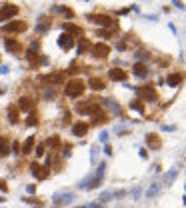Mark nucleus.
I'll return each mask as SVG.
<instances>
[{
	"mask_svg": "<svg viewBox=\"0 0 186 208\" xmlns=\"http://www.w3.org/2000/svg\"><path fill=\"white\" fill-rule=\"evenodd\" d=\"M106 76H108V80H112V82H126V80H128V72H126L124 68H120V66H112V68L106 72Z\"/></svg>",
	"mask_w": 186,
	"mask_h": 208,
	"instance_id": "nucleus-15",
	"label": "nucleus"
},
{
	"mask_svg": "<svg viewBox=\"0 0 186 208\" xmlns=\"http://www.w3.org/2000/svg\"><path fill=\"white\" fill-rule=\"evenodd\" d=\"M28 30V22L26 20H8L4 26H0V32L6 36H16Z\"/></svg>",
	"mask_w": 186,
	"mask_h": 208,
	"instance_id": "nucleus-6",
	"label": "nucleus"
},
{
	"mask_svg": "<svg viewBox=\"0 0 186 208\" xmlns=\"http://www.w3.org/2000/svg\"><path fill=\"white\" fill-rule=\"evenodd\" d=\"M108 136H110V134H108V132H106V130H102V132H100V136H98V140H100V142H104V144H106V142H108Z\"/></svg>",
	"mask_w": 186,
	"mask_h": 208,
	"instance_id": "nucleus-47",
	"label": "nucleus"
},
{
	"mask_svg": "<svg viewBox=\"0 0 186 208\" xmlns=\"http://www.w3.org/2000/svg\"><path fill=\"white\" fill-rule=\"evenodd\" d=\"M110 52H112V48H110V44H106V42H94L92 48H90V58L92 60H106L108 56H110Z\"/></svg>",
	"mask_w": 186,
	"mask_h": 208,
	"instance_id": "nucleus-7",
	"label": "nucleus"
},
{
	"mask_svg": "<svg viewBox=\"0 0 186 208\" xmlns=\"http://www.w3.org/2000/svg\"><path fill=\"white\" fill-rule=\"evenodd\" d=\"M46 154V146H44V142H38L36 146H34V156L36 158H42Z\"/></svg>",
	"mask_w": 186,
	"mask_h": 208,
	"instance_id": "nucleus-39",
	"label": "nucleus"
},
{
	"mask_svg": "<svg viewBox=\"0 0 186 208\" xmlns=\"http://www.w3.org/2000/svg\"><path fill=\"white\" fill-rule=\"evenodd\" d=\"M86 90H88L86 82H84L82 78H78V76L68 78V80L64 82V96L70 98V100H78V98H82Z\"/></svg>",
	"mask_w": 186,
	"mask_h": 208,
	"instance_id": "nucleus-1",
	"label": "nucleus"
},
{
	"mask_svg": "<svg viewBox=\"0 0 186 208\" xmlns=\"http://www.w3.org/2000/svg\"><path fill=\"white\" fill-rule=\"evenodd\" d=\"M86 86H88L92 92H104L108 84H106V78H102V76H96V74H92V76L88 78Z\"/></svg>",
	"mask_w": 186,
	"mask_h": 208,
	"instance_id": "nucleus-17",
	"label": "nucleus"
},
{
	"mask_svg": "<svg viewBox=\"0 0 186 208\" xmlns=\"http://www.w3.org/2000/svg\"><path fill=\"white\" fill-rule=\"evenodd\" d=\"M26 190H28V194H34V192H36V184H28Z\"/></svg>",
	"mask_w": 186,
	"mask_h": 208,
	"instance_id": "nucleus-53",
	"label": "nucleus"
},
{
	"mask_svg": "<svg viewBox=\"0 0 186 208\" xmlns=\"http://www.w3.org/2000/svg\"><path fill=\"white\" fill-rule=\"evenodd\" d=\"M28 170H30V174H32L36 180H46V178H50V168H48L46 164L36 162V160H32V162L28 164Z\"/></svg>",
	"mask_w": 186,
	"mask_h": 208,
	"instance_id": "nucleus-8",
	"label": "nucleus"
},
{
	"mask_svg": "<svg viewBox=\"0 0 186 208\" xmlns=\"http://www.w3.org/2000/svg\"><path fill=\"white\" fill-rule=\"evenodd\" d=\"M64 72H66V76L74 78V76H78V74L82 72V66L78 64V60H74V62H72V64H70V66H68V68L64 70Z\"/></svg>",
	"mask_w": 186,
	"mask_h": 208,
	"instance_id": "nucleus-36",
	"label": "nucleus"
},
{
	"mask_svg": "<svg viewBox=\"0 0 186 208\" xmlns=\"http://www.w3.org/2000/svg\"><path fill=\"white\" fill-rule=\"evenodd\" d=\"M74 46H76V38L70 36L68 32H62V34L58 36V48H60L62 52H70Z\"/></svg>",
	"mask_w": 186,
	"mask_h": 208,
	"instance_id": "nucleus-16",
	"label": "nucleus"
},
{
	"mask_svg": "<svg viewBox=\"0 0 186 208\" xmlns=\"http://www.w3.org/2000/svg\"><path fill=\"white\" fill-rule=\"evenodd\" d=\"M62 136L60 134H50V136H46V140H44V146H46V150H50V152H58L60 150V146H62Z\"/></svg>",
	"mask_w": 186,
	"mask_h": 208,
	"instance_id": "nucleus-18",
	"label": "nucleus"
},
{
	"mask_svg": "<svg viewBox=\"0 0 186 208\" xmlns=\"http://www.w3.org/2000/svg\"><path fill=\"white\" fill-rule=\"evenodd\" d=\"M28 48H30V50H34V52H40V40H38V38H34V40H30V44H28Z\"/></svg>",
	"mask_w": 186,
	"mask_h": 208,
	"instance_id": "nucleus-43",
	"label": "nucleus"
},
{
	"mask_svg": "<svg viewBox=\"0 0 186 208\" xmlns=\"http://www.w3.org/2000/svg\"><path fill=\"white\" fill-rule=\"evenodd\" d=\"M118 32H120V26H110V28H98L94 34H96L98 38H106V40H110V38H114Z\"/></svg>",
	"mask_w": 186,
	"mask_h": 208,
	"instance_id": "nucleus-26",
	"label": "nucleus"
},
{
	"mask_svg": "<svg viewBox=\"0 0 186 208\" xmlns=\"http://www.w3.org/2000/svg\"><path fill=\"white\" fill-rule=\"evenodd\" d=\"M140 158H144V160L148 158V150L146 148H140Z\"/></svg>",
	"mask_w": 186,
	"mask_h": 208,
	"instance_id": "nucleus-54",
	"label": "nucleus"
},
{
	"mask_svg": "<svg viewBox=\"0 0 186 208\" xmlns=\"http://www.w3.org/2000/svg\"><path fill=\"white\" fill-rule=\"evenodd\" d=\"M140 192H142V188H140V186H136V188L132 190V200H138V198H140Z\"/></svg>",
	"mask_w": 186,
	"mask_h": 208,
	"instance_id": "nucleus-48",
	"label": "nucleus"
},
{
	"mask_svg": "<svg viewBox=\"0 0 186 208\" xmlns=\"http://www.w3.org/2000/svg\"><path fill=\"white\" fill-rule=\"evenodd\" d=\"M178 176V168H172V170H168L166 174H164V180H162V186H170L172 182H174V178Z\"/></svg>",
	"mask_w": 186,
	"mask_h": 208,
	"instance_id": "nucleus-37",
	"label": "nucleus"
},
{
	"mask_svg": "<svg viewBox=\"0 0 186 208\" xmlns=\"http://www.w3.org/2000/svg\"><path fill=\"white\" fill-rule=\"evenodd\" d=\"M100 104H104V106H106V108H108L114 116H122V108L118 106V102H116L114 98H106V100H102Z\"/></svg>",
	"mask_w": 186,
	"mask_h": 208,
	"instance_id": "nucleus-28",
	"label": "nucleus"
},
{
	"mask_svg": "<svg viewBox=\"0 0 186 208\" xmlns=\"http://www.w3.org/2000/svg\"><path fill=\"white\" fill-rule=\"evenodd\" d=\"M48 64H50V58H48L46 54L40 52V54H38V60H36V70H38V68H44V66H48Z\"/></svg>",
	"mask_w": 186,
	"mask_h": 208,
	"instance_id": "nucleus-38",
	"label": "nucleus"
},
{
	"mask_svg": "<svg viewBox=\"0 0 186 208\" xmlns=\"http://www.w3.org/2000/svg\"><path fill=\"white\" fill-rule=\"evenodd\" d=\"M100 108H104L102 104H100V100H82V98H78L74 104H72V110H74V114H78V116H90L94 114L96 110H100Z\"/></svg>",
	"mask_w": 186,
	"mask_h": 208,
	"instance_id": "nucleus-2",
	"label": "nucleus"
},
{
	"mask_svg": "<svg viewBox=\"0 0 186 208\" xmlns=\"http://www.w3.org/2000/svg\"><path fill=\"white\" fill-rule=\"evenodd\" d=\"M104 172H106V164H104V162H100V164H98V168H96V172H94V174H96L98 178H104Z\"/></svg>",
	"mask_w": 186,
	"mask_h": 208,
	"instance_id": "nucleus-42",
	"label": "nucleus"
},
{
	"mask_svg": "<svg viewBox=\"0 0 186 208\" xmlns=\"http://www.w3.org/2000/svg\"><path fill=\"white\" fill-rule=\"evenodd\" d=\"M182 202H184V204H186V194H184V198H182Z\"/></svg>",
	"mask_w": 186,
	"mask_h": 208,
	"instance_id": "nucleus-56",
	"label": "nucleus"
},
{
	"mask_svg": "<svg viewBox=\"0 0 186 208\" xmlns=\"http://www.w3.org/2000/svg\"><path fill=\"white\" fill-rule=\"evenodd\" d=\"M24 124L28 126V128H34V126H38V124H40V116H38V112L34 110V112L26 114V118H24Z\"/></svg>",
	"mask_w": 186,
	"mask_h": 208,
	"instance_id": "nucleus-35",
	"label": "nucleus"
},
{
	"mask_svg": "<svg viewBox=\"0 0 186 208\" xmlns=\"http://www.w3.org/2000/svg\"><path fill=\"white\" fill-rule=\"evenodd\" d=\"M40 90L44 100H54L58 96V86H40Z\"/></svg>",
	"mask_w": 186,
	"mask_h": 208,
	"instance_id": "nucleus-30",
	"label": "nucleus"
},
{
	"mask_svg": "<svg viewBox=\"0 0 186 208\" xmlns=\"http://www.w3.org/2000/svg\"><path fill=\"white\" fill-rule=\"evenodd\" d=\"M136 92V98H140L142 102H148V104H154L158 102V90L154 84H144V86H134L132 88Z\"/></svg>",
	"mask_w": 186,
	"mask_h": 208,
	"instance_id": "nucleus-3",
	"label": "nucleus"
},
{
	"mask_svg": "<svg viewBox=\"0 0 186 208\" xmlns=\"http://www.w3.org/2000/svg\"><path fill=\"white\" fill-rule=\"evenodd\" d=\"M88 22L92 24H98L100 28H110V26H118V18L110 16V14H104V12H90L86 14Z\"/></svg>",
	"mask_w": 186,
	"mask_h": 208,
	"instance_id": "nucleus-5",
	"label": "nucleus"
},
{
	"mask_svg": "<svg viewBox=\"0 0 186 208\" xmlns=\"http://www.w3.org/2000/svg\"><path fill=\"white\" fill-rule=\"evenodd\" d=\"M38 82L42 86H58L60 88L66 82V72L64 70H52V72H46V74H40Z\"/></svg>",
	"mask_w": 186,
	"mask_h": 208,
	"instance_id": "nucleus-4",
	"label": "nucleus"
},
{
	"mask_svg": "<svg viewBox=\"0 0 186 208\" xmlns=\"http://www.w3.org/2000/svg\"><path fill=\"white\" fill-rule=\"evenodd\" d=\"M2 202H4V196H0V204H2Z\"/></svg>",
	"mask_w": 186,
	"mask_h": 208,
	"instance_id": "nucleus-55",
	"label": "nucleus"
},
{
	"mask_svg": "<svg viewBox=\"0 0 186 208\" xmlns=\"http://www.w3.org/2000/svg\"><path fill=\"white\" fill-rule=\"evenodd\" d=\"M170 62H172V58L166 56V54H164V58H156V64H158V66H170Z\"/></svg>",
	"mask_w": 186,
	"mask_h": 208,
	"instance_id": "nucleus-41",
	"label": "nucleus"
},
{
	"mask_svg": "<svg viewBox=\"0 0 186 208\" xmlns=\"http://www.w3.org/2000/svg\"><path fill=\"white\" fill-rule=\"evenodd\" d=\"M22 200H24L26 204H42V202H40V198H36V196H24Z\"/></svg>",
	"mask_w": 186,
	"mask_h": 208,
	"instance_id": "nucleus-45",
	"label": "nucleus"
},
{
	"mask_svg": "<svg viewBox=\"0 0 186 208\" xmlns=\"http://www.w3.org/2000/svg\"><path fill=\"white\" fill-rule=\"evenodd\" d=\"M162 130H164V132H174V130H176V126H174V124H162Z\"/></svg>",
	"mask_w": 186,
	"mask_h": 208,
	"instance_id": "nucleus-49",
	"label": "nucleus"
},
{
	"mask_svg": "<svg viewBox=\"0 0 186 208\" xmlns=\"http://www.w3.org/2000/svg\"><path fill=\"white\" fill-rule=\"evenodd\" d=\"M96 158H98V146H92L90 148V160L96 162Z\"/></svg>",
	"mask_w": 186,
	"mask_h": 208,
	"instance_id": "nucleus-46",
	"label": "nucleus"
},
{
	"mask_svg": "<svg viewBox=\"0 0 186 208\" xmlns=\"http://www.w3.org/2000/svg\"><path fill=\"white\" fill-rule=\"evenodd\" d=\"M0 62H2V58H0Z\"/></svg>",
	"mask_w": 186,
	"mask_h": 208,
	"instance_id": "nucleus-57",
	"label": "nucleus"
},
{
	"mask_svg": "<svg viewBox=\"0 0 186 208\" xmlns=\"http://www.w3.org/2000/svg\"><path fill=\"white\" fill-rule=\"evenodd\" d=\"M60 28H62V32H68V34L74 36V38H80V36L84 34L82 26H78V24H74V22H62Z\"/></svg>",
	"mask_w": 186,
	"mask_h": 208,
	"instance_id": "nucleus-20",
	"label": "nucleus"
},
{
	"mask_svg": "<svg viewBox=\"0 0 186 208\" xmlns=\"http://www.w3.org/2000/svg\"><path fill=\"white\" fill-rule=\"evenodd\" d=\"M128 108L130 110H134V112H138V114H146V106H144V102L140 100V98H134V100H130L128 102Z\"/></svg>",
	"mask_w": 186,
	"mask_h": 208,
	"instance_id": "nucleus-34",
	"label": "nucleus"
},
{
	"mask_svg": "<svg viewBox=\"0 0 186 208\" xmlns=\"http://www.w3.org/2000/svg\"><path fill=\"white\" fill-rule=\"evenodd\" d=\"M20 146H22V144H20L18 140H12V142H10V152H12L14 156H20Z\"/></svg>",
	"mask_w": 186,
	"mask_h": 208,
	"instance_id": "nucleus-40",
	"label": "nucleus"
},
{
	"mask_svg": "<svg viewBox=\"0 0 186 208\" xmlns=\"http://www.w3.org/2000/svg\"><path fill=\"white\" fill-rule=\"evenodd\" d=\"M172 2H174V6H176L178 10H184V8H186V6H184V2H182V0H172Z\"/></svg>",
	"mask_w": 186,
	"mask_h": 208,
	"instance_id": "nucleus-51",
	"label": "nucleus"
},
{
	"mask_svg": "<svg viewBox=\"0 0 186 208\" xmlns=\"http://www.w3.org/2000/svg\"><path fill=\"white\" fill-rule=\"evenodd\" d=\"M50 28H52V16L42 14V16L38 18L36 26H34V32H36L38 36H46L48 32H50Z\"/></svg>",
	"mask_w": 186,
	"mask_h": 208,
	"instance_id": "nucleus-13",
	"label": "nucleus"
},
{
	"mask_svg": "<svg viewBox=\"0 0 186 208\" xmlns=\"http://www.w3.org/2000/svg\"><path fill=\"white\" fill-rule=\"evenodd\" d=\"M50 12H54V14H62V16H66V18H74V10H70V6H60V4H54Z\"/></svg>",
	"mask_w": 186,
	"mask_h": 208,
	"instance_id": "nucleus-29",
	"label": "nucleus"
},
{
	"mask_svg": "<svg viewBox=\"0 0 186 208\" xmlns=\"http://www.w3.org/2000/svg\"><path fill=\"white\" fill-rule=\"evenodd\" d=\"M132 74H134L136 78H140V80L148 78V76H150L148 64H146V62H134V64H132Z\"/></svg>",
	"mask_w": 186,
	"mask_h": 208,
	"instance_id": "nucleus-21",
	"label": "nucleus"
},
{
	"mask_svg": "<svg viewBox=\"0 0 186 208\" xmlns=\"http://www.w3.org/2000/svg\"><path fill=\"white\" fill-rule=\"evenodd\" d=\"M4 48H6L10 54H14V56H20V54L24 52L22 42L18 40L16 36H6V38H4Z\"/></svg>",
	"mask_w": 186,
	"mask_h": 208,
	"instance_id": "nucleus-12",
	"label": "nucleus"
},
{
	"mask_svg": "<svg viewBox=\"0 0 186 208\" xmlns=\"http://www.w3.org/2000/svg\"><path fill=\"white\" fill-rule=\"evenodd\" d=\"M90 128H92L90 122L76 120V122H72V124H70V132H72V136H74V138H84V136H88Z\"/></svg>",
	"mask_w": 186,
	"mask_h": 208,
	"instance_id": "nucleus-10",
	"label": "nucleus"
},
{
	"mask_svg": "<svg viewBox=\"0 0 186 208\" xmlns=\"http://www.w3.org/2000/svg\"><path fill=\"white\" fill-rule=\"evenodd\" d=\"M52 200H54V204L66 206V204H72V202H74V194H72V192H56V194L52 196Z\"/></svg>",
	"mask_w": 186,
	"mask_h": 208,
	"instance_id": "nucleus-24",
	"label": "nucleus"
},
{
	"mask_svg": "<svg viewBox=\"0 0 186 208\" xmlns=\"http://www.w3.org/2000/svg\"><path fill=\"white\" fill-rule=\"evenodd\" d=\"M18 12H20V6L10 4V2L2 4V6H0V22H8V20H12Z\"/></svg>",
	"mask_w": 186,
	"mask_h": 208,
	"instance_id": "nucleus-11",
	"label": "nucleus"
},
{
	"mask_svg": "<svg viewBox=\"0 0 186 208\" xmlns=\"http://www.w3.org/2000/svg\"><path fill=\"white\" fill-rule=\"evenodd\" d=\"M18 110L20 112H24V114H30V112H34L36 110V98H32L30 94H22L20 98H18Z\"/></svg>",
	"mask_w": 186,
	"mask_h": 208,
	"instance_id": "nucleus-9",
	"label": "nucleus"
},
{
	"mask_svg": "<svg viewBox=\"0 0 186 208\" xmlns=\"http://www.w3.org/2000/svg\"><path fill=\"white\" fill-rule=\"evenodd\" d=\"M104 154H108V156H110V154H112V146H110V144H108V142H106V144H104Z\"/></svg>",
	"mask_w": 186,
	"mask_h": 208,
	"instance_id": "nucleus-52",
	"label": "nucleus"
},
{
	"mask_svg": "<svg viewBox=\"0 0 186 208\" xmlns=\"http://www.w3.org/2000/svg\"><path fill=\"white\" fill-rule=\"evenodd\" d=\"M134 58H136V62H150L152 60V52L146 50V48H138L134 52Z\"/></svg>",
	"mask_w": 186,
	"mask_h": 208,
	"instance_id": "nucleus-33",
	"label": "nucleus"
},
{
	"mask_svg": "<svg viewBox=\"0 0 186 208\" xmlns=\"http://www.w3.org/2000/svg\"><path fill=\"white\" fill-rule=\"evenodd\" d=\"M90 48H92V42L88 40L86 36H80V38H78V44H76V56H84V54H88Z\"/></svg>",
	"mask_w": 186,
	"mask_h": 208,
	"instance_id": "nucleus-25",
	"label": "nucleus"
},
{
	"mask_svg": "<svg viewBox=\"0 0 186 208\" xmlns=\"http://www.w3.org/2000/svg\"><path fill=\"white\" fill-rule=\"evenodd\" d=\"M184 80V72H180V70H174V72H170L166 78H164V82L168 84L170 88H178L180 84Z\"/></svg>",
	"mask_w": 186,
	"mask_h": 208,
	"instance_id": "nucleus-22",
	"label": "nucleus"
},
{
	"mask_svg": "<svg viewBox=\"0 0 186 208\" xmlns=\"http://www.w3.org/2000/svg\"><path fill=\"white\" fill-rule=\"evenodd\" d=\"M160 190H162V182H152V184L148 186V190H146V198H148V200L156 198V196L160 194Z\"/></svg>",
	"mask_w": 186,
	"mask_h": 208,
	"instance_id": "nucleus-32",
	"label": "nucleus"
},
{
	"mask_svg": "<svg viewBox=\"0 0 186 208\" xmlns=\"http://www.w3.org/2000/svg\"><path fill=\"white\" fill-rule=\"evenodd\" d=\"M8 154H12L10 152V140H8L6 134H0V158H4Z\"/></svg>",
	"mask_w": 186,
	"mask_h": 208,
	"instance_id": "nucleus-31",
	"label": "nucleus"
},
{
	"mask_svg": "<svg viewBox=\"0 0 186 208\" xmlns=\"http://www.w3.org/2000/svg\"><path fill=\"white\" fill-rule=\"evenodd\" d=\"M6 116H8V124H12V126L20 124V110H18V106L10 104L8 110H6Z\"/></svg>",
	"mask_w": 186,
	"mask_h": 208,
	"instance_id": "nucleus-27",
	"label": "nucleus"
},
{
	"mask_svg": "<svg viewBox=\"0 0 186 208\" xmlns=\"http://www.w3.org/2000/svg\"><path fill=\"white\" fill-rule=\"evenodd\" d=\"M146 146L150 150H160L162 148V138L156 134V132H148L146 134Z\"/></svg>",
	"mask_w": 186,
	"mask_h": 208,
	"instance_id": "nucleus-23",
	"label": "nucleus"
},
{
	"mask_svg": "<svg viewBox=\"0 0 186 208\" xmlns=\"http://www.w3.org/2000/svg\"><path fill=\"white\" fill-rule=\"evenodd\" d=\"M34 146H36V136L34 134H30V136H26L24 138V142H22V146H20V156H30V152H34Z\"/></svg>",
	"mask_w": 186,
	"mask_h": 208,
	"instance_id": "nucleus-19",
	"label": "nucleus"
},
{
	"mask_svg": "<svg viewBox=\"0 0 186 208\" xmlns=\"http://www.w3.org/2000/svg\"><path fill=\"white\" fill-rule=\"evenodd\" d=\"M0 190H2V192H8V184H6L4 178H0Z\"/></svg>",
	"mask_w": 186,
	"mask_h": 208,
	"instance_id": "nucleus-50",
	"label": "nucleus"
},
{
	"mask_svg": "<svg viewBox=\"0 0 186 208\" xmlns=\"http://www.w3.org/2000/svg\"><path fill=\"white\" fill-rule=\"evenodd\" d=\"M106 122H110V114L106 112V108H100V110H96L94 114H90V126H94V128L104 126Z\"/></svg>",
	"mask_w": 186,
	"mask_h": 208,
	"instance_id": "nucleus-14",
	"label": "nucleus"
},
{
	"mask_svg": "<svg viewBox=\"0 0 186 208\" xmlns=\"http://www.w3.org/2000/svg\"><path fill=\"white\" fill-rule=\"evenodd\" d=\"M130 12H132V6H124V8H120V10H114L116 16H124V14H130Z\"/></svg>",
	"mask_w": 186,
	"mask_h": 208,
	"instance_id": "nucleus-44",
	"label": "nucleus"
}]
</instances>
